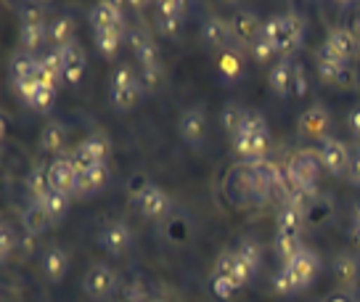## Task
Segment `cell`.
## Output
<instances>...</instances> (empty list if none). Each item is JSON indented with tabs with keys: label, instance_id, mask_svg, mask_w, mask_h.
<instances>
[{
	"label": "cell",
	"instance_id": "6",
	"mask_svg": "<svg viewBox=\"0 0 360 302\" xmlns=\"http://www.w3.org/2000/svg\"><path fill=\"white\" fill-rule=\"evenodd\" d=\"M98 244L114 255V258H120L124 255L130 244H133V234H130V228L122 223V220H114V223H106L101 228V234H98Z\"/></svg>",
	"mask_w": 360,
	"mask_h": 302
},
{
	"label": "cell",
	"instance_id": "23",
	"mask_svg": "<svg viewBox=\"0 0 360 302\" xmlns=\"http://www.w3.org/2000/svg\"><path fill=\"white\" fill-rule=\"evenodd\" d=\"M231 24H225L223 19H217V16H210L207 22H204V40L212 45V48H228L231 43Z\"/></svg>",
	"mask_w": 360,
	"mask_h": 302
},
{
	"label": "cell",
	"instance_id": "31",
	"mask_svg": "<svg viewBox=\"0 0 360 302\" xmlns=\"http://www.w3.org/2000/svg\"><path fill=\"white\" fill-rule=\"evenodd\" d=\"M304 220V213L294 204H283L281 213H278V231H286V234H300Z\"/></svg>",
	"mask_w": 360,
	"mask_h": 302
},
{
	"label": "cell",
	"instance_id": "37",
	"mask_svg": "<svg viewBox=\"0 0 360 302\" xmlns=\"http://www.w3.org/2000/svg\"><path fill=\"white\" fill-rule=\"evenodd\" d=\"M120 43H122V37H117V34L96 32V48L101 51V56L106 58V61L117 58V54H120Z\"/></svg>",
	"mask_w": 360,
	"mask_h": 302
},
{
	"label": "cell",
	"instance_id": "2",
	"mask_svg": "<svg viewBox=\"0 0 360 302\" xmlns=\"http://www.w3.org/2000/svg\"><path fill=\"white\" fill-rule=\"evenodd\" d=\"M109 151H112V144H109V138L101 133L90 135L85 138L82 144L69 154L72 157V165L77 170L79 175L85 172V170L96 168V165H106V157H109Z\"/></svg>",
	"mask_w": 360,
	"mask_h": 302
},
{
	"label": "cell",
	"instance_id": "40",
	"mask_svg": "<svg viewBox=\"0 0 360 302\" xmlns=\"http://www.w3.org/2000/svg\"><path fill=\"white\" fill-rule=\"evenodd\" d=\"M159 85H162V67H143V72H141V88L154 93Z\"/></svg>",
	"mask_w": 360,
	"mask_h": 302
},
{
	"label": "cell",
	"instance_id": "51",
	"mask_svg": "<svg viewBox=\"0 0 360 302\" xmlns=\"http://www.w3.org/2000/svg\"><path fill=\"white\" fill-rule=\"evenodd\" d=\"M349 236H352V244L360 246V225L358 223L352 225V234H349Z\"/></svg>",
	"mask_w": 360,
	"mask_h": 302
},
{
	"label": "cell",
	"instance_id": "41",
	"mask_svg": "<svg viewBox=\"0 0 360 302\" xmlns=\"http://www.w3.org/2000/svg\"><path fill=\"white\" fill-rule=\"evenodd\" d=\"M157 30L167 37H180V16H157Z\"/></svg>",
	"mask_w": 360,
	"mask_h": 302
},
{
	"label": "cell",
	"instance_id": "12",
	"mask_svg": "<svg viewBox=\"0 0 360 302\" xmlns=\"http://www.w3.org/2000/svg\"><path fill=\"white\" fill-rule=\"evenodd\" d=\"M58 56H61V67H64V80H67L69 85H77L82 75H85V67H88V61H85V51L79 48L77 43H69L64 48H56Z\"/></svg>",
	"mask_w": 360,
	"mask_h": 302
},
{
	"label": "cell",
	"instance_id": "5",
	"mask_svg": "<svg viewBox=\"0 0 360 302\" xmlns=\"http://www.w3.org/2000/svg\"><path fill=\"white\" fill-rule=\"evenodd\" d=\"M48 180H51V189L53 191H61V194H77V180H79V172L75 170L72 165V157H58L51 162V168H48Z\"/></svg>",
	"mask_w": 360,
	"mask_h": 302
},
{
	"label": "cell",
	"instance_id": "3",
	"mask_svg": "<svg viewBox=\"0 0 360 302\" xmlns=\"http://www.w3.org/2000/svg\"><path fill=\"white\" fill-rule=\"evenodd\" d=\"M88 19L96 32L117 34V37H122V34L127 32V27H124L122 13H120V6H117V3H98V6H93L88 13Z\"/></svg>",
	"mask_w": 360,
	"mask_h": 302
},
{
	"label": "cell",
	"instance_id": "27",
	"mask_svg": "<svg viewBox=\"0 0 360 302\" xmlns=\"http://www.w3.org/2000/svg\"><path fill=\"white\" fill-rule=\"evenodd\" d=\"M37 69H40V61L30 54H16L11 58V77L13 82H19V80H32L37 77Z\"/></svg>",
	"mask_w": 360,
	"mask_h": 302
},
{
	"label": "cell",
	"instance_id": "35",
	"mask_svg": "<svg viewBox=\"0 0 360 302\" xmlns=\"http://www.w3.org/2000/svg\"><path fill=\"white\" fill-rule=\"evenodd\" d=\"M334 276H337L339 284H352L358 276V260L352 255H339L334 260Z\"/></svg>",
	"mask_w": 360,
	"mask_h": 302
},
{
	"label": "cell",
	"instance_id": "49",
	"mask_svg": "<svg viewBox=\"0 0 360 302\" xmlns=\"http://www.w3.org/2000/svg\"><path fill=\"white\" fill-rule=\"evenodd\" d=\"M347 125H349V130H352V135H355V138L360 141V103H355V106L349 109Z\"/></svg>",
	"mask_w": 360,
	"mask_h": 302
},
{
	"label": "cell",
	"instance_id": "18",
	"mask_svg": "<svg viewBox=\"0 0 360 302\" xmlns=\"http://www.w3.org/2000/svg\"><path fill=\"white\" fill-rule=\"evenodd\" d=\"M326 43L334 48L339 54V58L347 64L349 58H355V54H358V37H355V32L352 30H347V27H337V30H331V34L326 37Z\"/></svg>",
	"mask_w": 360,
	"mask_h": 302
},
{
	"label": "cell",
	"instance_id": "47",
	"mask_svg": "<svg viewBox=\"0 0 360 302\" xmlns=\"http://www.w3.org/2000/svg\"><path fill=\"white\" fill-rule=\"evenodd\" d=\"M37 85H40V82H37V77H32V80H19V82H13V88H16V93H19V96L24 99V103L32 99V93L37 90Z\"/></svg>",
	"mask_w": 360,
	"mask_h": 302
},
{
	"label": "cell",
	"instance_id": "4",
	"mask_svg": "<svg viewBox=\"0 0 360 302\" xmlns=\"http://www.w3.org/2000/svg\"><path fill=\"white\" fill-rule=\"evenodd\" d=\"M349 154H352V151H349L339 138L326 135L323 144H321V165H323L334 178L345 175V172L349 170Z\"/></svg>",
	"mask_w": 360,
	"mask_h": 302
},
{
	"label": "cell",
	"instance_id": "25",
	"mask_svg": "<svg viewBox=\"0 0 360 302\" xmlns=\"http://www.w3.org/2000/svg\"><path fill=\"white\" fill-rule=\"evenodd\" d=\"M302 249L304 246H302L300 234H286V231H278V234H276V255L283 260V265H289Z\"/></svg>",
	"mask_w": 360,
	"mask_h": 302
},
{
	"label": "cell",
	"instance_id": "36",
	"mask_svg": "<svg viewBox=\"0 0 360 302\" xmlns=\"http://www.w3.org/2000/svg\"><path fill=\"white\" fill-rule=\"evenodd\" d=\"M45 37H48V30H45V27H22V30H19V43H22V48L27 54L37 51V48L43 45Z\"/></svg>",
	"mask_w": 360,
	"mask_h": 302
},
{
	"label": "cell",
	"instance_id": "52",
	"mask_svg": "<svg viewBox=\"0 0 360 302\" xmlns=\"http://www.w3.org/2000/svg\"><path fill=\"white\" fill-rule=\"evenodd\" d=\"M355 223L360 225V201H358V204H355Z\"/></svg>",
	"mask_w": 360,
	"mask_h": 302
},
{
	"label": "cell",
	"instance_id": "14",
	"mask_svg": "<svg viewBox=\"0 0 360 302\" xmlns=\"http://www.w3.org/2000/svg\"><path fill=\"white\" fill-rule=\"evenodd\" d=\"M331 125V114L323 106H310L307 112L300 117V133L310 135V138H326V127Z\"/></svg>",
	"mask_w": 360,
	"mask_h": 302
},
{
	"label": "cell",
	"instance_id": "33",
	"mask_svg": "<svg viewBox=\"0 0 360 302\" xmlns=\"http://www.w3.org/2000/svg\"><path fill=\"white\" fill-rule=\"evenodd\" d=\"M53 103H56V88H51V85H37L32 99L27 101V106L34 112H51Z\"/></svg>",
	"mask_w": 360,
	"mask_h": 302
},
{
	"label": "cell",
	"instance_id": "30",
	"mask_svg": "<svg viewBox=\"0 0 360 302\" xmlns=\"http://www.w3.org/2000/svg\"><path fill=\"white\" fill-rule=\"evenodd\" d=\"M223 127H225V133L231 135V138H236L238 130H241V125H244V120H247V112L238 106V103H233V101H228L223 106Z\"/></svg>",
	"mask_w": 360,
	"mask_h": 302
},
{
	"label": "cell",
	"instance_id": "43",
	"mask_svg": "<svg viewBox=\"0 0 360 302\" xmlns=\"http://www.w3.org/2000/svg\"><path fill=\"white\" fill-rule=\"evenodd\" d=\"M212 289H214V294H217V297H223V300H228V297H231V294H233V291H236L238 287H236V284H233L231 279H228V276H217V273H214Z\"/></svg>",
	"mask_w": 360,
	"mask_h": 302
},
{
	"label": "cell",
	"instance_id": "7",
	"mask_svg": "<svg viewBox=\"0 0 360 302\" xmlns=\"http://www.w3.org/2000/svg\"><path fill=\"white\" fill-rule=\"evenodd\" d=\"M138 210L148 220H159V218H165L169 213V196L159 186L146 183L138 194Z\"/></svg>",
	"mask_w": 360,
	"mask_h": 302
},
{
	"label": "cell",
	"instance_id": "34",
	"mask_svg": "<svg viewBox=\"0 0 360 302\" xmlns=\"http://www.w3.org/2000/svg\"><path fill=\"white\" fill-rule=\"evenodd\" d=\"M27 189L30 194L34 196V201H40L51 191V180H48V170L43 165H37V168L30 172V178H27Z\"/></svg>",
	"mask_w": 360,
	"mask_h": 302
},
{
	"label": "cell",
	"instance_id": "26",
	"mask_svg": "<svg viewBox=\"0 0 360 302\" xmlns=\"http://www.w3.org/2000/svg\"><path fill=\"white\" fill-rule=\"evenodd\" d=\"M40 204L45 207V213L53 218V223H58V220H64L69 213V194H61V191H48L43 199H40Z\"/></svg>",
	"mask_w": 360,
	"mask_h": 302
},
{
	"label": "cell",
	"instance_id": "11",
	"mask_svg": "<svg viewBox=\"0 0 360 302\" xmlns=\"http://www.w3.org/2000/svg\"><path fill=\"white\" fill-rule=\"evenodd\" d=\"M286 268L292 270L294 281H297V287H300V291H302L315 281L318 270H321V260H318V255H315V252H310V249H302V252H300V255H297V258H294Z\"/></svg>",
	"mask_w": 360,
	"mask_h": 302
},
{
	"label": "cell",
	"instance_id": "45",
	"mask_svg": "<svg viewBox=\"0 0 360 302\" xmlns=\"http://www.w3.org/2000/svg\"><path fill=\"white\" fill-rule=\"evenodd\" d=\"M22 27H45V13L40 11V8H34V6L24 8L22 11Z\"/></svg>",
	"mask_w": 360,
	"mask_h": 302
},
{
	"label": "cell",
	"instance_id": "39",
	"mask_svg": "<svg viewBox=\"0 0 360 302\" xmlns=\"http://www.w3.org/2000/svg\"><path fill=\"white\" fill-rule=\"evenodd\" d=\"M19 246L16 241V234H13V228L8 223L0 225V260H8L11 258V252Z\"/></svg>",
	"mask_w": 360,
	"mask_h": 302
},
{
	"label": "cell",
	"instance_id": "42",
	"mask_svg": "<svg viewBox=\"0 0 360 302\" xmlns=\"http://www.w3.org/2000/svg\"><path fill=\"white\" fill-rule=\"evenodd\" d=\"M249 51H252L255 61H259V64H265V61H270V56H276V48H273V43L265 40V37H259L257 43L252 45Z\"/></svg>",
	"mask_w": 360,
	"mask_h": 302
},
{
	"label": "cell",
	"instance_id": "53",
	"mask_svg": "<svg viewBox=\"0 0 360 302\" xmlns=\"http://www.w3.org/2000/svg\"><path fill=\"white\" fill-rule=\"evenodd\" d=\"M328 302H347V297H339V294H337V297H331Z\"/></svg>",
	"mask_w": 360,
	"mask_h": 302
},
{
	"label": "cell",
	"instance_id": "29",
	"mask_svg": "<svg viewBox=\"0 0 360 302\" xmlns=\"http://www.w3.org/2000/svg\"><path fill=\"white\" fill-rule=\"evenodd\" d=\"M48 37L56 43V48H64V45L75 43V40H72V37H75V19H72V16H58L56 22L51 24Z\"/></svg>",
	"mask_w": 360,
	"mask_h": 302
},
{
	"label": "cell",
	"instance_id": "1",
	"mask_svg": "<svg viewBox=\"0 0 360 302\" xmlns=\"http://www.w3.org/2000/svg\"><path fill=\"white\" fill-rule=\"evenodd\" d=\"M262 37L273 43L276 54H292L294 48L302 45L304 37V19L300 13H283L273 16L262 27Z\"/></svg>",
	"mask_w": 360,
	"mask_h": 302
},
{
	"label": "cell",
	"instance_id": "8",
	"mask_svg": "<svg viewBox=\"0 0 360 302\" xmlns=\"http://www.w3.org/2000/svg\"><path fill=\"white\" fill-rule=\"evenodd\" d=\"M114 284H117V276H114V270L109 268V265H103V263H96V265L85 273V281H82L85 294L93 297V300H103V297L114 289Z\"/></svg>",
	"mask_w": 360,
	"mask_h": 302
},
{
	"label": "cell",
	"instance_id": "19",
	"mask_svg": "<svg viewBox=\"0 0 360 302\" xmlns=\"http://www.w3.org/2000/svg\"><path fill=\"white\" fill-rule=\"evenodd\" d=\"M109 178H112V172H109V168H106V165H96V168L85 170V172L79 175V180H77V194H79V196L98 194V191L109 183Z\"/></svg>",
	"mask_w": 360,
	"mask_h": 302
},
{
	"label": "cell",
	"instance_id": "48",
	"mask_svg": "<svg viewBox=\"0 0 360 302\" xmlns=\"http://www.w3.org/2000/svg\"><path fill=\"white\" fill-rule=\"evenodd\" d=\"M183 8H186V3H180V0H162V3H159L162 16H180Z\"/></svg>",
	"mask_w": 360,
	"mask_h": 302
},
{
	"label": "cell",
	"instance_id": "20",
	"mask_svg": "<svg viewBox=\"0 0 360 302\" xmlns=\"http://www.w3.org/2000/svg\"><path fill=\"white\" fill-rule=\"evenodd\" d=\"M22 220H24V228H27V234L30 236L45 234V231L53 225V218L45 213V207L40 204V201H34V204H30V207L24 210Z\"/></svg>",
	"mask_w": 360,
	"mask_h": 302
},
{
	"label": "cell",
	"instance_id": "50",
	"mask_svg": "<svg viewBox=\"0 0 360 302\" xmlns=\"http://www.w3.org/2000/svg\"><path fill=\"white\" fill-rule=\"evenodd\" d=\"M294 82H297V93H304V69L300 64L294 67Z\"/></svg>",
	"mask_w": 360,
	"mask_h": 302
},
{
	"label": "cell",
	"instance_id": "10",
	"mask_svg": "<svg viewBox=\"0 0 360 302\" xmlns=\"http://www.w3.org/2000/svg\"><path fill=\"white\" fill-rule=\"evenodd\" d=\"M262 27H265V24L259 22L257 13L238 11L236 16H233V22H231V32H233V37H236L241 45H249V48H252V45L262 37Z\"/></svg>",
	"mask_w": 360,
	"mask_h": 302
},
{
	"label": "cell",
	"instance_id": "9",
	"mask_svg": "<svg viewBox=\"0 0 360 302\" xmlns=\"http://www.w3.org/2000/svg\"><path fill=\"white\" fill-rule=\"evenodd\" d=\"M318 168H321V157L313 154V151H300L297 157L289 162V178L297 183V186H315V178H318Z\"/></svg>",
	"mask_w": 360,
	"mask_h": 302
},
{
	"label": "cell",
	"instance_id": "44",
	"mask_svg": "<svg viewBox=\"0 0 360 302\" xmlns=\"http://www.w3.org/2000/svg\"><path fill=\"white\" fill-rule=\"evenodd\" d=\"M133 82H138V80H135V75H133V69H130V67H120L117 72H114L112 90L127 88V85H133Z\"/></svg>",
	"mask_w": 360,
	"mask_h": 302
},
{
	"label": "cell",
	"instance_id": "13",
	"mask_svg": "<svg viewBox=\"0 0 360 302\" xmlns=\"http://www.w3.org/2000/svg\"><path fill=\"white\" fill-rule=\"evenodd\" d=\"M178 133L186 144H202L204 135H207V114H204L202 109H188V112H183Z\"/></svg>",
	"mask_w": 360,
	"mask_h": 302
},
{
	"label": "cell",
	"instance_id": "22",
	"mask_svg": "<svg viewBox=\"0 0 360 302\" xmlns=\"http://www.w3.org/2000/svg\"><path fill=\"white\" fill-rule=\"evenodd\" d=\"M270 88L276 90L281 99H286L294 88V67L289 58H281L276 67L270 69Z\"/></svg>",
	"mask_w": 360,
	"mask_h": 302
},
{
	"label": "cell",
	"instance_id": "17",
	"mask_svg": "<svg viewBox=\"0 0 360 302\" xmlns=\"http://www.w3.org/2000/svg\"><path fill=\"white\" fill-rule=\"evenodd\" d=\"M130 45H133L135 56L138 61L143 64V67H159V48L157 43L148 37L146 32H141V30H130Z\"/></svg>",
	"mask_w": 360,
	"mask_h": 302
},
{
	"label": "cell",
	"instance_id": "38",
	"mask_svg": "<svg viewBox=\"0 0 360 302\" xmlns=\"http://www.w3.org/2000/svg\"><path fill=\"white\" fill-rule=\"evenodd\" d=\"M273 289H276V294H281V297H289V294H294V291H300V287H297V281H294V276H292V270L286 268V265L276 273Z\"/></svg>",
	"mask_w": 360,
	"mask_h": 302
},
{
	"label": "cell",
	"instance_id": "46",
	"mask_svg": "<svg viewBox=\"0 0 360 302\" xmlns=\"http://www.w3.org/2000/svg\"><path fill=\"white\" fill-rule=\"evenodd\" d=\"M347 178H349V183H352V186H360V144H358V149L349 154Z\"/></svg>",
	"mask_w": 360,
	"mask_h": 302
},
{
	"label": "cell",
	"instance_id": "28",
	"mask_svg": "<svg viewBox=\"0 0 360 302\" xmlns=\"http://www.w3.org/2000/svg\"><path fill=\"white\" fill-rule=\"evenodd\" d=\"M141 82H133V85H127V88H120V90H112V103L114 109H120V112H130L135 109V103L141 101Z\"/></svg>",
	"mask_w": 360,
	"mask_h": 302
},
{
	"label": "cell",
	"instance_id": "32",
	"mask_svg": "<svg viewBox=\"0 0 360 302\" xmlns=\"http://www.w3.org/2000/svg\"><path fill=\"white\" fill-rule=\"evenodd\" d=\"M236 255H238V260L252 270V273H257V268L262 265V249H259V244L255 241V239H244Z\"/></svg>",
	"mask_w": 360,
	"mask_h": 302
},
{
	"label": "cell",
	"instance_id": "21",
	"mask_svg": "<svg viewBox=\"0 0 360 302\" xmlns=\"http://www.w3.org/2000/svg\"><path fill=\"white\" fill-rule=\"evenodd\" d=\"M43 270H45V276H48L51 281H61L64 276H67V270H69V255L58 244L48 246L45 260H43Z\"/></svg>",
	"mask_w": 360,
	"mask_h": 302
},
{
	"label": "cell",
	"instance_id": "24",
	"mask_svg": "<svg viewBox=\"0 0 360 302\" xmlns=\"http://www.w3.org/2000/svg\"><path fill=\"white\" fill-rule=\"evenodd\" d=\"M64 141H67V127L56 120H51L40 133V149L48 154H58L64 149Z\"/></svg>",
	"mask_w": 360,
	"mask_h": 302
},
{
	"label": "cell",
	"instance_id": "15",
	"mask_svg": "<svg viewBox=\"0 0 360 302\" xmlns=\"http://www.w3.org/2000/svg\"><path fill=\"white\" fill-rule=\"evenodd\" d=\"M217 276H228L236 287H244L249 279H252V270L238 260V255H231V252H223L217 258V268H214Z\"/></svg>",
	"mask_w": 360,
	"mask_h": 302
},
{
	"label": "cell",
	"instance_id": "16",
	"mask_svg": "<svg viewBox=\"0 0 360 302\" xmlns=\"http://www.w3.org/2000/svg\"><path fill=\"white\" fill-rule=\"evenodd\" d=\"M318 77H321V82L339 85V88L355 85V75L347 64H334V61H321V58H318Z\"/></svg>",
	"mask_w": 360,
	"mask_h": 302
}]
</instances>
